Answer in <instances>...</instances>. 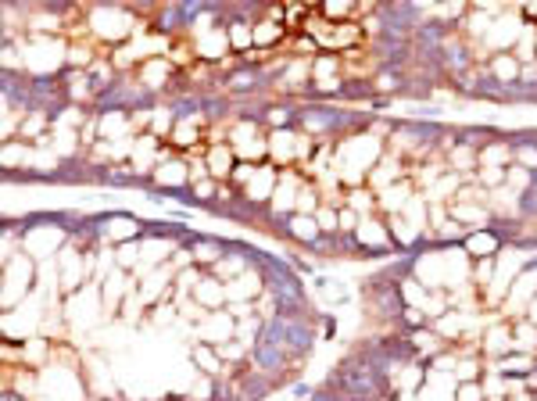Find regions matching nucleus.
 Here are the masks:
<instances>
[{
	"label": "nucleus",
	"mask_w": 537,
	"mask_h": 401,
	"mask_svg": "<svg viewBox=\"0 0 537 401\" xmlns=\"http://www.w3.org/2000/svg\"><path fill=\"white\" fill-rule=\"evenodd\" d=\"M287 348L283 344H273V340H258L254 344V351H251V359H254V366L261 369V373H280L283 366H287Z\"/></svg>",
	"instance_id": "f257e3e1"
},
{
	"label": "nucleus",
	"mask_w": 537,
	"mask_h": 401,
	"mask_svg": "<svg viewBox=\"0 0 537 401\" xmlns=\"http://www.w3.org/2000/svg\"><path fill=\"white\" fill-rule=\"evenodd\" d=\"M283 348L290 355H305L312 348V322L308 319H294L287 315V337H283Z\"/></svg>",
	"instance_id": "f03ea898"
},
{
	"label": "nucleus",
	"mask_w": 537,
	"mask_h": 401,
	"mask_svg": "<svg viewBox=\"0 0 537 401\" xmlns=\"http://www.w3.org/2000/svg\"><path fill=\"white\" fill-rule=\"evenodd\" d=\"M519 69H523V62L512 54V50H498L495 54V62L488 65V72L502 83V86H509V83H519Z\"/></svg>",
	"instance_id": "7ed1b4c3"
},
{
	"label": "nucleus",
	"mask_w": 537,
	"mask_h": 401,
	"mask_svg": "<svg viewBox=\"0 0 537 401\" xmlns=\"http://www.w3.org/2000/svg\"><path fill=\"white\" fill-rule=\"evenodd\" d=\"M194 298H197L204 308H219V305H223L230 294H226V283H223L219 276H211V279H201V283H197Z\"/></svg>",
	"instance_id": "20e7f679"
},
{
	"label": "nucleus",
	"mask_w": 537,
	"mask_h": 401,
	"mask_svg": "<svg viewBox=\"0 0 537 401\" xmlns=\"http://www.w3.org/2000/svg\"><path fill=\"white\" fill-rule=\"evenodd\" d=\"M187 176H190V165H179V161H169V165H158V172H154V180L165 187L169 194H176L183 183H187Z\"/></svg>",
	"instance_id": "39448f33"
},
{
	"label": "nucleus",
	"mask_w": 537,
	"mask_h": 401,
	"mask_svg": "<svg viewBox=\"0 0 537 401\" xmlns=\"http://www.w3.org/2000/svg\"><path fill=\"white\" fill-rule=\"evenodd\" d=\"M283 222H287L290 233H294L297 240H305V244H315V240L322 237V229H319V222H315L312 215H297V211H294V215H287Z\"/></svg>",
	"instance_id": "423d86ee"
},
{
	"label": "nucleus",
	"mask_w": 537,
	"mask_h": 401,
	"mask_svg": "<svg viewBox=\"0 0 537 401\" xmlns=\"http://www.w3.org/2000/svg\"><path fill=\"white\" fill-rule=\"evenodd\" d=\"M233 172V151L230 147H211V154H208V176H215V180H223V176H230Z\"/></svg>",
	"instance_id": "0eeeda50"
},
{
	"label": "nucleus",
	"mask_w": 537,
	"mask_h": 401,
	"mask_svg": "<svg viewBox=\"0 0 537 401\" xmlns=\"http://www.w3.org/2000/svg\"><path fill=\"white\" fill-rule=\"evenodd\" d=\"M251 36H254V47H273V43L283 36V22L265 18V22H258V25L251 29Z\"/></svg>",
	"instance_id": "6e6552de"
},
{
	"label": "nucleus",
	"mask_w": 537,
	"mask_h": 401,
	"mask_svg": "<svg viewBox=\"0 0 537 401\" xmlns=\"http://www.w3.org/2000/svg\"><path fill=\"white\" fill-rule=\"evenodd\" d=\"M466 248L473 255H491V251H498V237L495 233H473V237H466Z\"/></svg>",
	"instance_id": "1a4fd4ad"
},
{
	"label": "nucleus",
	"mask_w": 537,
	"mask_h": 401,
	"mask_svg": "<svg viewBox=\"0 0 537 401\" xmlns=\"http://www.w3.org/2000/svg\"><path fill=\"white\" fill-rule=\"evenodd\" d=\"M512 158V144H488L480 151V161H488V165H502Z\"/></svg>",
	"instance_id": "9d476101"
},
{
	"label": "nucleus",
	"mask_w": 537,
	"mask_h": 401,
	"mask_svg": "<svg viewBox=\"0 0 537 401\" xmlns=\"http://www.w3.org/2000/svg\"><path fill=\"white\" fill-rule=\"evenodd\" d=\"M194 359H197V366L208 369V373H223V355H215L211 348H194Z\"/></svg>",
	"instance_id": "9b49d317"
},
{
	"label": "nucleus",
	"mask_w": 537,
	"mask_h": 401,
	"mask_svg": "<svg viewBox=\"0 0 537 401\" xmlns=\"http://www.w3.org/2000/svg\"><path fill=\"white\" fill-rule=\"evenodd\" d=\"M230 47H237V50L254 47V36H251V29H247L244 22H233V25H230Z\"/></svg>",
	"instance_id": "f8f14e48"
},
{
	"label": "nucleus",
	"mask_w": 537,
	"mask_h": 401,
	"mask_svg": "<svg viewBox=\"0 0 537 401\" xmlns=\"http://www.w3.org/2000/svg\"><path fill=\"white\" fill-rule=\"evenodd\" d=\"M265 119H268V126H276V129H290V122H294V107H268L265 111Z\"/></svg>",
	"instance_id": "ddd939ff"
},
{
	"label": "nucleus",
	"mask_w": 537,
	"mask_h": 401,
	"mask_svg": "<svg viewBox=\"0 0 537 401\" xmlns=\"http://www.w3.org/2000/svg\"><path fill=\"white\" fill-rule=\"evenodd\" d=\"M355 8L348 4V0H330V4H322V18L326 22H341V18H348Z\"/></svg>",
	"instance_id": "4468645a"
},
{
	"label": "nucleus",
	"mask_w": 537,
	"mask_h": 401,
	"mask_svg": "<svg viewBox=\"0 0 537 401\" xmlns=\"http://www.w3.org/2000/svg\"><path fill=\"white\" fill-rule=\"evenodd\" d=\"M122 119H126L122 111H107V115H104V122H100V133H104V136H107V133H112V136H115V133H122V129H126V122H122Z\"/></svg>",
	"instance_id": "2eb2a0df"
},
{
	"label": "nucleus",
	"mask_w": 537,
	"mask_h": 401,
	"mask_svg": "<svg viewBox=\"0 0 537 401\" xmlns=\"http://www.w3.org/2000/svg\"><path fill=\"white\" fill-rule=\"evenodd\" d=\"M315 222H319V229H322V233H337V226H341L334 208H319V219H315Z\"/></svg>",
	"instance_id": "dca6fc26"
},
{
	"label": "nucleus",
	"mask_w": 537,
	"mask_h": 401,
	"mask_svg": "<svg viewBox=\"0 0 537 401\" xmlns=\"http://www.w3.org/2000/svg\"><path fill=\"white\" fill-rule=\"evenodd\" d=\"M315 208H319L315 190H301V194H297V215H308V211H315Z\"/></svg>",
	"instance_id": "f3484780"
},
{
	"label": "nucleus",
	"mask_w": 537,
	"mask_h": 401,
	"mask_svg": "<svg viewBox=\"0 0 537 401\" xmlns=\"http://www.w3.org/2000/svg\"><path fill=\"white\" fill-rule=\"evenodd\" d=\"M455 397H459V401H488V394H483L476 383H462Z\"/></svg>",
	"instance_id": "a211bd4d"
},
{
	"label": "nucleus",
	"mask_w": 537,
	"mask_h": 401,
	"mask_svg": "<svg viewBox=\"0 0 537 401\" xmlns=\"http://www.w3.org/2000/svg\"><path fill=\"white\" fill-rule=\"evenodd\" d=\"M197 140V126H194V119H183V126L176 129V144H194Z\"/></svg>",
	"instance_id": "6ab92c4d"
},
{
	"label": "nucleus",
	"mask_w": 537,
	"mask_h": 401,
	"mask_svg": "<svg viewBox=\"0 0 537 401\" xmlns=\"http://www.w3.org/2000/svg\"><path fill=\"white\" fill-rule=\"evenodd\" d=\"M498 369H502V373H526V369H530V359H526V355H519V359H502Z\"/></svg>",
	"instance_id": "aec40b11"
},
{
	"label": "nucleus",
	"mask_w": 537,
	"mask_h": 401,
	"mask_svg": "<svg viewBox=\"0 0 537 401\" xmlns=\"http://www.w3.org/2000/svg\"><path fill=\"white\" fill-rule=\"evenodd\" d=\"M462 237H466V229H462V222H459V219L441 226V240H462Z\"/></svg>",
	"instance_id": "412c9836"
},
{
	"label": "nucleus",
	"mask_w": 537,
	"mask_h": 401,
	"mask_svg": "<svg viewBox=\"0 0 537 401\" xmlns=\"http://www.w3.org/2000/svg\"><path fill=\"white\" fill-rule=\"evenodd\" d=\"M348 201H351V208H358V211H369V208H372V194H369V190H351Z\"/></svg>",
	"instance_id": "4be33fe9"
},
{
	"label": "nucleus",
	"mask_w": 537,
	"mask_h": 401,
	"mask_svg": "<svg viewBox=\"0 0 537 401\" xmlns=\"http://www.w3.org/2000/svg\"><path fill=\"white\" fill-rule=\"evenodd\" d=\"M40 129H43V111H33V115H29V122L22 126V136H36Z\"/></svg>",
	"instance_id": "5701e85b"
},
{
	"label": "nucleus",
	"mask_w": 537,
	"mask_h": 401,
	"mask_svg": "<svg viewBox=\"0 0 537 401\" xmlns=\"http://www.w3.org/2000/svg\"><path fill=\"white\" fill-rule=\"evenodd\" d=\"M254 176H258L254 165H237V168H233V180H237V183H251Z\"/></svg>",
	"instance_id": "b1692460"
},
{
	"label": "nucleus",
	"mask_w": 537,
	"mask_h": 401,
	"mask_svg": "<svg viewBox=\"0 0 537 401\" xmlns=\"http://www.w3.org/2000/svg\"><path fill=\"white\" fill-rule=\"evenodd\" d=\"M476 373H480V362H462V366H459V380H462V383H473Z\"/></svg>",
	"instance_id": "393cba45"
},
{
	"label": "nucleus",
	"mask_w": 537,
	"mask_h": 401,
	"mask_svg": "<svg viewBox=\"0 0 537 401\" xmlns=\"http://www.w3.org/2000/svg\"><path fill=\"white\" fill-rule=\"evenodd\" d=\"M179 22H183V11H179V8H169L165 15H161V29H176Z\"/></svg>",
	"instance_id": "a878e982"
},
{
	"label": "nucleus",
	"mask_w": 537,
	"mask_h": 401,
	"mask_svg": "<svg viewBox=\"0 0 537 401\" xmlns=\"http://www.w3.org/2000/svg\"><path fill=\"white\" fill-rule=\"evenodd\" d=\"M219 355L223 359H244V344H237V340H230L226 348H219Z\"/></svg>",
	"instance_id": "bb28decb"
},
{
	"label": "nucleus",
	"mask_w": 537,
	"mask_h": 401,
	"mask_svg": "<svg viewBox=\"0 0 537 401\" xmlns=\"http://www.w3.org/2000/svg\"><path fill=\"white\" fill-rule=\"evenodd\" d=\"M254 83H258V76H254V72H237V76L230 79V86H233V90H237V86H254Z\"/></svg>",
	"instance_id": "cd10ccee"
},
{
	"label": "nucleus",
	"mask_w": 537,
	"mask_h": 401,
	"mask_svg": "<svg viewBox=\"0 0 537 401\" xmlns=\"http://www.w3.org/2000/svg\"><path fill=\"white\" fill-rule=\"evenodd\" d=\"M337 222H341V229H355V226H358L355 211H348V208H344V211H337Z\"/></svg>",
	"instance_id": "c85d7f7f"
},
{
	"label": "nucleus",
	"mask_w": 537,
	"mask_h": 401,
	"mask_svg": "<svg viewBox=\"0 0 537 401\" xmlns=\"http://www.w3.org/2000/svg\"><path fill=\"white\" fill-rule=\"evenodd\" d=\"M211 194H215L211 180H201V183H194V197H211Z\"/></svg>",
	"instance_id": "c756f323"
},
{
	"label": "nucleus",
	"mask_w": 537,
	"mask_h": 401,
	"mask_svg": "<svg viewBox=\"0 0 537 401\" xmlns=\"http://www.w3.org/2000/svg\"><path fill=\"white\" fill-rule=\"evenodd\" d=\"M405 322L408 326H423V312L419 308H405Z\"/></svg>",
	"instance_id": "7c9ffc66"
},
{
	"label": "nucleus",
	"mask_w": 537,
	"mask_h": 401,
	"mask_svg": "<svg viewBox=\"0 0 537 401\" xmlns=\"http://www.w3.org/2000/svg\"><path fill=\"white\" fill-rule=\"evenodd\" d=\"M4 401H22V397H15V394H8V397H4Z\"/></svg>",
	"instance_id": "2f4dec72"
}]
</instances>
